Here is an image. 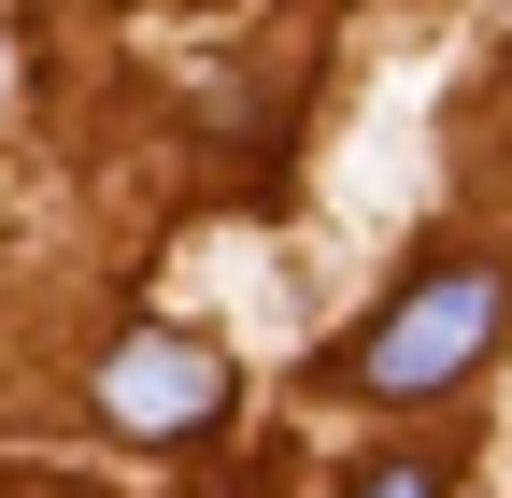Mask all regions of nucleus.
I'll return each mask as SVG.
<instances>
[{
	"mask_svg": "<svg viewBox=\"0 0 512 498\" xmlns=\"http://www.w3.org/2000/svg\"><path fill=\"white\" fill-rule=\"evenodd\" d=\"M214 399H228V356H214L200 328H128V342L100 356V413L128 427V442H200Z\"/></svg>",
	"mask_w": 512,
	"mask_h": 498,
	"instance_id": "2",
	"label": "nucleus"
},
{
	"mask_svg": "<svg viewBox=\"0 0 512 498\" xmlns=\"http://www.w3.org/2000/svg\"><path fill=\"white\" fill-rule=\"evenodd\" d=\"M342 498H441V456H384V470H356Z\"/></svg>",
	"mask_w": 512,
	"mask_h": 498,
	"instance_id": "3",
	"label": "nucleus"
},
{
	"mask_svg": "<svg viewBox=\"0 0 512 498\" xmlns=\"http://www.w3.org/2000/svg\"><path fill=\"white\" fill-rule=\"evenodd\" d=\"M498 314H512V285H498L484 257L413 271L399 299H384V328H356V342L328 356V385H356V399H441V385L498 342Z\"/></svg>",
	"mask_w": 512,
	"mask_h": 498,
	"instance_id": "1",
	"label": "nucleus"
}]
</instances>
